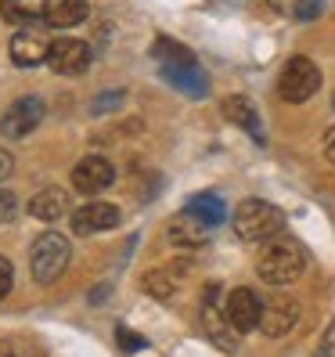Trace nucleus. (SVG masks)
I'll return each instance as SVG.
<instances>
[{
	"label": "nucleus",
	"mask_w": 335,
	"mask_h": 357,
	"mask_svg": "<svg viewBox=\"0 0 335 357\" xmlns=\"http://www.w3.org/2000/svg\"><path fill=\"white\" fill-rule=\"evenodd\" d=\"M87 15H91L87 0H44V11H40V18L54 29H72L87 22Z\"/></svg>",
	"instance_id": "nucleus-13"
},
{
	"label": "nucleus",
	"mask_w": 335,
	"mask_h": 357,
	"mask_svg": "<svg viewBox=\"0 0 335 357\" xmlns=\"http://www.w3.org/2000/svg\"><path fill=\"white\" fill-rule=\"evenodd\" d=\"M40 123H44V98L29 94V98H18V101L8 105V112L0 116V134L18 141V137L33 134Z\"/></svg>",
	"instance_id": "nucleus-6"
},
{
	"label": "nucleus",
	"mask_w": 335,
	"mask_h": 357,
	"mask_svg": "<svg viewBox=\"0 0 335 357\" xmlns=\"http://www.w3.org/2000/svg\"><path fill=\"white\" fill-rule=\"evenodd\" d=\"M123 101V91H116V94H101L98 101H94V116H101V112H112V105H119Z\"/></svg>",
	"instance_id": "nucleus-25"
},
{
	"label": "nucleus",
	"mask_w": 335,
	"mask_h": 357,
	"mask_svg": "<svg viewBox=\"0 0 335 357\" xmlns=\"http://www.w3.org/2000/svg\"><path fill=\"white\" fill-rule=\"evenodd\" d=\"M40 11H44V4H36V0H0V18L8 26H26Z\"/></svg>",
	"instance_id": "nucleus-19"
},
{
	"label": "nucleus",
	"mask_w": 335,
	"mask_h": 357,
	"mask_svg": "<svg viewBox=\"0 0 335 357\" xmlns=\"http://www.w3.org/2000/svg\"><path fill=\"white\" fill-rule=\"evenodd\" d=\"M321 11H325V0H303L292 18H296V22H313V18H318Z\"/></svg>",
	"instance_id": "nucleus-21"
},
{
	"label": "nucleus",
	"mask_w": 335,
	"mask_h": 357,
	"mask_svg": "<svg viewBox=\"0 0 335 357\" xmlns=\"http://www.w3.org/2000/svg\"><path fill=\"white\" fill-rule=\"evenodd\" d=\"M15 209H18V199H15V192H8V188H0V224L15 220Z\"/></svg>",
	"instance_id": "nucleus-22"
},
{
	"label": "nucleus",
	"mask_w": 335,
	"mask_h": 357,
	"mask_svg": "<svg viewBox=\"0 0 335 357\" xmlns=\"http://www.w3.org/2000/svg\"><path fill=\"white\" fill-rule=\"evenodd\" d=\"M119 224V209L112 202H87L72 213V231L79 238H91L101 235V231H112Z\"/></svg>",
	"instance_id": "nucleus-8"
},
{
	"label": "nucleus",
	"mask_w": 335,
	"mask_h": 357,
	"mask_svg": "<svg viewBox=\"0 0 335 357\" xmlns=\"http://www.w3.org/2000/svg\"><path fill=\"white\" fill-rule=\"evenodd\" d=\"M202 328H205V335H209V340H213L220 350H235V347H238V332H235L231 321H227L224 307L205 303V307H202Z\"/></svg>",
	"instance_id": "nucleus-16"
},
{
	"label": "nucleus",
	"mask_w": 335,
	"mask_h": 357,
	"mask_svg": "<svg viewBox=\"0 0 335 357\" xmlns=\"http://www.w3.org/2000/svg\"><path fill=\"white\" fill-rule=\"evenodd\" d=\"M325 155H328V162H335V127L325 134Z\"/></svg>",
	"instance_id": "nucleus-28"
},
{
	"label": "nucleus",
	"mask_w": 335,
	"mask_h": 357,
	"mask_svg": "<svg viewBox=\"0 0 335 357\" xmlns=\"http://www.w3.org/2000/svg\"><path fill=\"white\" fill-rule=\"evenodd\" d=\"M47 54H51V44L44 40L40 29H18L11 36V61L15 66L33 69V66H40V61H47Z\"/></svg>",
	"instance_id": "nucleus-12"
},
{
	"label": "nucleus",
	"mask_w": 335,
	"mask_h": 357,
	"mask_svg": "<svg viewBox=\"0 0 335 357\" xmlns=\"http://www.w3.org/2000/svg\"><path fill=\"white\" fill-rule=\"evenodd\" d=\"M144 289L152 292V296H159V300H166V296H173V278H166L162 271H152L148 278H144Z\"/></svg>",
	"instance_id": "nucleus-20"
},
{
	"label": "nucleus",
	"mask_w": 335,
	"mask_h": 357,
	"mask_svg": "<svg viewBox=\"0 0 335 357\" xmlns=\"http://www.w3.org/2000/svg\"><path fill=\"white\" fill-rule=\"evenodd\" d=\"M11 170H15V159H11V152L0 149V181H8V177H11Z\"/></svg>",
	"instance_id": "nucleus-27"
},
{
	"label": "nucleus",
	"mask_w": 335,
	"mask_h": 357,
	"mask_svg": "<svg viewBox=\"0 0 335 357\" xmlns=\"http://www.w3.org/2000/svg\"><path fill=\"white\" fill-rule=\"evenodd\" d=\"M69 257H72L69 238L58 235V231H44V235L33 242V253H29L33 278H36L40 285L58 282L61 275H65V267H69Z\"/></svg>",
	"instance_id": "nucleus-4"
},
{
	"label": "nucleus",
	"mask_w": 335,
	"mask_h": 357,
	"mask_svg": "<svg viewBox=\"0 0 335 357\" xmlns=\"http://www.w3.org/2000/svg\"><path fill=\"white\" fill-rule=\"evenodd\" d=\"M11 285H15V267H11L8 257H0V300L11 292Z\"/></svg>",
	"instance_id": "nucleus-24"
},
{
	"label": "nucleus",
	"mask_w": 335,
	"mask_h": 357,
	"mask_svg": "<svg viewBox=\"0 0 335 357\" xmlns=\"http://www.w3.org/2000/svg\"><path fill=\"white\" fill-rule=\"evenodd\" d=\"M47 61L58 76H79L91 66V47L83 44V40H54Z\"/></svg>",
	"instance_id": "nucleus-9"
},
{
	"label": "nucleus",
	"mask_w": 335,
	"mask_h": 357,
	"mask_svg": "<svg viewBox=\"0 0 335 357\" xmlns=\"http://www.w3.org/2000/svg\"><path fill=\"white\" fill-rule=\"evenodd\" d=\"M116 181V170H112V162L104 159V155H83L76 162V170H72V184H76V192H104Z\"/></svg>",
	"instance_id": "nucleus-10"
},
{
	"label": "nucleus",
	"mask_w": 335,
	"mask_h": 357,
	"mask_svg": "<svg viewBox=\"0 0 335 357\" xmlns=\"http://www.w3.org/2000/svg\"><path fill=\"white\" fill-rule=\"evenodd\" d=\"M224 314L235 325V332H253L260 328V318H263V300L253 289H231L224 300Z\"/></svg>",
	"instance_id": "nucleus-7"
},
{
	"label": "nucleus",
	"mask_w": 335,
	"mask_h": 357,
	"mask_svg": "<svg viewBox=\"0 0 335 357\" xmlns=\"http://www.w3.org/2000/svg\"><path fill=\"white\" fill-rule=\"evenodd\" d=\"M231 227L242 242H267L281 235L285 227V213L274 206V202H263V199H245L238 202L235 217H231Z\"/></svg>",
	"instance_id": "nucleus-2"
},
{
	"label": "nucleus",
	"mask_w": 335,
	"mask_h": 357,
	"mask_svg": "<svg viewBox=\"0 0 335 357\" xmlns=\"http://www.w3.org/2000/svg\"><path fill=\"white\" fill-rule=\"evenodd\" d=\"M187 213H195L198 220H205L209 227H217L224 217H227V206L217 199V195H209V192H202V195H195V199H187Z\"/></svg>",
	"instance_id": "nucleus-18"
},
{
	"label": "nucleus",
	"mask_w": 335,
	"mask_h": 357,
	"mask_svg": "<svg viewBox=\"0 0 335 357\" xmlns=\"http://www.w3.org/2000/svg\"><path fill=\"white\" fill-rule=\"evenodd\" d=\"M321 87V69L313 66L310 58L296 54V58H288L285 61V69L278 76V94L288 101V105H299L306 98H313Z\"/></svg>",
	"instance_id": "nucleus-5"
},
{
	"label": "nucleus",
	"mask_w": 335,
	"mask_h": 357,
	"mask_svg": "<svg viewBox=\"0 0 335 357\" xmlns=\"http://www.w3.org/2000/svg\"><path fill=\"white\" fill-rule=\"evenodd\" d=\"M332 109H335V94H332Z\"/></svg>",
	"instance_id": "nucleus-30"
},
{
	"label": "nucleus",
	"mask_w": 335,
	"mask_h": 357,
	"mask_svg": "<svg viewBox=\"0 0 335 357\" xmlns=\"http://www.w3.org/2000/svg\"><path fill=\"white\" fill-rule=\"evenodd\" d=\"M152 54H155V61L162 66V76H166V83H173L177 91L192 94V98H202V94L209 91L205 73L198 69L195 54L187 51L184 44H177V40H166V36H159Z\"/></svg>",
	"instance_id": "nucleus-1"
},
{
	"label": "nucleus",
	"mask_w": 335,
	"mask_h": 357,
	"mask_svg": "<svg viewBox=\"0 0 335 357\" xmlns=\"http://www.w3.org/2000/svg\"><path fill=\"white\" fill-rule=\"evenodd\" d=\"M335 347V321H332V328H328V335H325V350H332Z\"/></svg>",
	"instance_id": "nucleus-29"
},
{
	"label": "nucleus",
	"mask_w": 335,
	"mask_h": 357,
	"mask_svg": "<svg viewBox=\"0 0 335 357\" xmlns=\"http://www.w3.org/2000/svg\"><path fill=\"white\" fill-rule=\"evenodd\" d=\"M209 231H213V227H209L205 220H198L195 213H187V209H184V213H177L173 224H170V238L177 245H184V249H195V245H202L209 238Z\"/></svg>",
	"instance_id": "nucleus-17"
},
{
	"label": "nucleus",
	"mask_w": 335,
	"mask_h": 357,
	"mask_svg": "<svg viewBox=\"0 0 335 357\" xmlns=\"http://www.w3.org/2000/svg\"><path fill=\"white\" fill-rule=\"evenodd\" d=\"M303 267H306L303 245L292 242V238H278V242H270L263 253H260L256 275H260L267 285H288V282H296V278L303 275Z\"/></svg>",
	"instance_id": "nucleus-3"
},
{
	"label": "nucleus",
	"mask_w": 335,
	"mask_h": 357,
	"mask_svg": "<svg viewBox=\"0 0 335 357\" xmlns=\"http://www.w3.org/2000/svg\"><path fill=\"white\" fill-rule=\"evenodd\" d=\"M270 8H274L278 15H296V8L303 4V0H267Z\"/></svg>",
	"instance_id": "nucleus-26"
},
{
	"label": "nucleus",
	"mask_w": 335,
	"mask_h": 357,
	"mask_svg": "<svg viewBox=\"0 0 335 357\" xmlns=\"http://www.w3.org/2000/svg\"><path fill=\"white\" fill-rule=\"evenodd\" d=\"M69 209H72V199H69L65 188H44L40 195L29 199V213H33L36 220H47V224L61 220Z\"/></svg>",
	"instance_id": "nucleus-15"
},
{
	"label": "nucleus",
	"mask_w": 335,
	"mask_h": 357,
	"mask_svg": "<svg viewBox=\"0 0 335 357\" xmlns=\"http://www.w3.org/2000/svg\"><path fill=\"white\" fill-rule=\"evenodd\" d=\"M224 119H231L235 127H242L249 137L263 141V123H260V112H256V105L249 101V98H242V94L224 98Z\"/></svg>",
	"instance_id": "nucleus-14"
},
{
	"label": "nucleus",
	"mask_w": 335,
	"mask_h": 357,
	"mask_svg": "<svg viewBox=\"0 0 335 357\" xmlns=\"http://www.w3.org/2000/svg\"><path fill=\"white\" fill-rule=\"evenodd\" d=\"M116 340H119L123 350H141V347H144V340H141L137 332H130L127 325H119V328H116Z\"/></svg>",
	"instance_id": "nucleus-23"
},
{
	"label": "nucleus",
	"mask_w": 335,
	"mask_h": 357,
	"mask_svg": "<svg viewBox=\"0 0 335 357\" xmlns=\"http://www.w3.org/2000/svg\"><path fill=\"white\" fill-rule=\"evenodd\" d=\"M299 321V303L288 300V296H274L263 303V318H260V332L270 335V340H278V335H285L292 325Z\"/></svg>",
	"instance_id": "nucleus-11"
}]
</instances>
